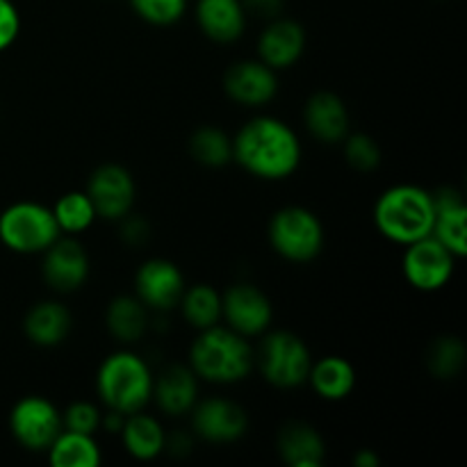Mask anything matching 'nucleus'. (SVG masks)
Here are the masks:
<instances>
[{
    "label": "nucleus",
    "instance_id": "obj_36",
    "mask_svg": "<svg viewBox=\"0 0 467 467\" xmlns=\"http://www.w3.org/2000/svg\"><path fill=\"white\" fill-rule=\"evenodd\" d=\"M246 16L263 18V21H272V18L283 16V7L285 0H242Z\"/></svg>",
    "mask_w": 467,
    "mask_h": 467
},
{
    "label": "nucleus",
    "instance_id": "obj_16",
    "mask_svg": "<svg viewBox=\"0 0 467 467\" xmlns=\"http://www.w3.org/2000/svg\"><path fill=\"white\" fill-rule=\"evenodd\" d=\"M306 50V30L295 18L278 16L258 36V59L274 71L295 67Z\"/></svg>",
    "mask_w": 467,
    "mask_h": 467
},
{
    "label": "nucleus",
    "instance_id": "obj_25",
    "mask_svg": "<svg viewBox=\"0 0 467 467\" xmlns=\"http://www.w3.org/2000/svg\"><path fill=\"white\" fill-rule=\"evenodd\" d=\"M105 327L121 345H135L149 331V308L132 295L114 296L105 310Z\"/></svg>",
    "mask_w": 467,
    "mask_h": 467
},
{
    "label": "nucleus",
    "instance_id": "obj_8",
    "mask_svg": "<svg viewBox=\"0 0 467 467\" xmlns=\"http://www.w3.org/2000/svg\"><path fill=\"white\" fill-rule=\"evenodd\" d=\"M9 431L23 450L46 451L64 431L62 413L46 397L27 395L9 410Z\"/></svg>",
    "mask_w": 467,
    "mask_h": 467
},
{
    "label": "nucleus",
    "instance_id": "obj_27",
    "mask_svg": "<svg viewBox=\"0 0 467 467\" xmlns=\"http://www.w3.org/2000/svg\"><path fill=\"white\" fill-rule=\"evenodd\" d=\"M178 308L185 322L196 331L217 327L222 324V292H217L208 283H196V285L185 287Z\"/></svg>",
    "mask_w": 467,
    "mask_h": 467
},
{
    "label": "nucleus",
    "instance_id": "obj_15",
    "mask_svg": "<svg viewBox=\"0 0 467 467\" xmlns=\"http://www.w3.org/2000/svg\"><path fill=\"white\" fill-rule=\"evenodd\" d=\"M223 91L244 108H263L278 94V76L260 59H240L223 73Z\"/></svg>",
    "mask_w": 467,
    "mask_h": 467
},
{
    "label": "nucleus",
    "instance_id": "obj_26",
    "mask_svg": "<svg viewBox=\"0 0 467 467\" xmlns=\"http://www.w3.org/2000/svg\"><path fill=\"white\" fill-rule=\"evenodd\" d=\"M48 463L53 467H99L103 461L94 436L64 429L48 447Z\"/></svg>",
    "mask_w": 467,
    "mask_h": 467
},
{
    "label": "nucleus",
    "instance_id": "obj_12",
    "mask_svg": "<svg viewBox=\"0 0 467 467\" xmlns=\"http://www.w3.org/2000/svg\"><path fill=\"white\" fill-rule=\"evenodd\" d=\"M222 319L240 336L258 337L272 327L274 306L258 285L235 283L222 292Z\"/></svg>",
    "mask_w": 467,
    "mask_h": 467
},
{
    "label": "nucleus",
    "instance_id": "obj_28",
    "mask_svg": "<svg viewBox=\"0 0 467 467\" xmlns=\"http://www.w3.org/2000/svg\"><path fill=\"white\" fill-rule=\"evenodd\" d=\"M190 153L203 167L222 169L233 162V137L222 128L203 126L190 137Z\"/></svg>",
    "mask_w": 467,
    "mask_h": 467
},
{
    "label": "nucleus",
    "instance_id": "obj_7",
    "mask_svg": "<svg viewBox=\"0 0 467 467\" xmlns=\"http://www.w3.org/2000/svg\"><path fill=\"white\" fill-rule=\"evenodd\" d=\"M272 249L290 263H310L324 249V223L304 205H285L269 219Z\"/></svg>",
    "mask_w": 467,
    "mask_h": 467
},
{
    "label": "nucleus",
    "instance_id": "obj_35",
    "mask_svg": "<svg viewBox=\"0 0 467 467\" xmlns=\"http://www.w3.org/2000/svg\"><path fill=\"white\" fill-rule=\"evenodd\" d=\"M119 222H121V240L126 242V244L140 246V244H144L146 240H149L150 226H149V222H146V219L132 217V214L128 213L126 217L119 219Z\"/></svg>",
    "mask_w": 467,
    "mask_h": 467
},
{
    "label": "nucleus",
    "instance_id": "obj_30",
    "mask_svg": "<svg viewBox=\"0 0 467 467\" xmlns=\"http://www.w3.org/2000/svg\"><path fill=\"white\" fill-rule=\"evenodd\" d=\"M427 368L436 379H454L465 368V345L456 336H441L431 342L427 354Z\"/></svg>",
    "mask_w": 467,
    "mask_h": 467
},
{
    "label": "nucleus",
    "instance_id": "obj_21",
    "mask_svg": "<svg viewBox=\"0 0 467 467\" xmlns=\"http://www.w3.org/2000/svg\"><path fill=\"white\" fill-rule=\"evenodd\" d=\"M196 23L210 41L233 44L244 35L246 12L242 0H196Z\"/></svg>",
    "mask_w": 467,
    "mask_h": 467
},
{
    "label": "nucleus",
    "instance_id": "obj_18",
    "mask_svg": "<svg viewBox=\"0 0 467 467\" xmlns=\"http://www.w3.org/2000/svg\"><path fill=\"white\" fill-rule=\"evenodd\" d=\"M304 123L322 144H342L349 135L351 117L340 96L333 91H315L304 105Z\"/></svg>",
    "mask_w": 467,
    "mask_h": 467
},
{
    "label": "nucleus",
    "instance_id": "obj_2",
    "mask_svg": "<svg viewBox=\"0 0 467 467\" xmlns=\"http://www.w3.org/2000/svg\"><path fill=\"white\" fill-rule=\"evenodd\" d=\"M190 368L201 381L217 383V386L244 381L254 368V349L249 337L222 324L203 328L190 347Z\"/></svg>",
    "mask_w": 467,
    "mask_h": 467
},
{
    "label": "nucleus",
    "instance_id": "obj_5",
    "mask_svg": "<svg viewBox=\"0 0 467 467\" xmlns=\"http://www.w3.org/2000/svg\"><path fill=\"white\" fill-rule=\"evenodd\" d=\"M254 360H258L265 381L281 390L304 386L313 365L308 345L292 331H265Z\"/></svg>",
    "mask_w": 467,
    "mask_h": 467
},
{
    "label": "nucleus",
    "instance_id": "obj_13",
    "mask_svg": "<svg viewBox=\"0 0 467 467\" xmlns=\"http://www.w3.org/2000/svg\"><path fill=\"white\" fill-rule=\"evenodd\" d=\"M185 287L181 267L167 258L146 260L135 274V296L155 313H169L178 308Z\"/></svg>",
    "mask_w": 467,
    "mask_h": 467
},
{
    "label": "nucleus",
    "instance_id": "obj_24",
    "mask_svg": "<svg viewBox=\"0 0 467 467\" xmlns=\"http://www.w3.org/2000/svg\"><path fill=\"white\" fill-rule=\"evenodd\" d=\"M119 436H121L123 447H126V451L132 459L153 461L164 451L167 433H164L158 418L144 413V410H137V413L126 415Z\"/></svg>",
    "mask_w": 467,
    "mask_h": 467
},
{
    "label": "nucleus",
    "instance_id": "obj_34",
    "mask_svg": "<svg viewBox=\"0 0 467 467\" xmlns=\"http://www.w3.org/2000/svg\"><path fill=\"white\" fill-rule=\"evenodd\" d=\"M21 32V14L12 0H0V53L7 50Z\"/></svg>",
    "mask_w": 467,
    "mask_h": 467
},
{
    "label": "nucleus",
    "instance_id": "obj_1",
    "mask_svg": "<svg viewBox=\"0 0 467 467\" xmlns=\"http://www.w3.org/2000/svg\"><path fill=\"white\" fill-rule=\"evenodd\" d=\"M301 140L276 117H254L233 137V162L260 181H285L299 169Z\"/></svg>",
    "mask_w": 467,
    "mask_h": 467
},
{
    "label": "nucleus",
    "instance_id": "obj_38",
    "mask_svg": "<svg viewBox=\"0 0 467 467\" xmlns=\"http://www.w3.org/2000/svg\"><path fill=\"white\" fill-rule=\"evenodd\" d=\"M354 465L356 467H379L381 465V459H379L372 450H360L358 454L354 456Z\"/></svg>",
    "mask_w": 467,
    "mask_h": 467
},
{
    "label": "nucleus",
    "instance_id": "obj_31",
    "mask_svg": "<svg viewBox=\"0 0 467 467\" xmlns=\"http://www.w3.org/2000/svg\"><path fill=\"white\" fill-rule=\"evenodd\" d=\"M342 146H345L347 164L356 171L368 173L381 164V146L368 132H349L342 140Z\"/></svg>",
    "mask_w": 467,
    "mask_h": 467
},
{
    "label": "nucleus",
    "instance_id": "obj_33",
    "mask_svg": "<svg viewBox=\"0 0 467 467\" xmlns=\"http://www.w3.org/2000/svg\"><path fill=\"white\" fill-rule=\"evenodd\" d=\"M100 420L103 413L91 401H73L62 413V424L67 431L85 433V436H96L100 431Z\"/></svg>",
    "mask_w": 467,
    "mask_h": 467
},
{
    "label": "nucleus",
    "instance_id": "obj_29",
    "mask_svg": "<svg viewBox=\"0 0 467 467\" xmlns=\"http://www.w3.org/2000/svg\"><path fill=\"white\" fill-rule=\"evenodd\" d=\"M55 222H57L59 231L67 233V235H80L87 228H91V223L96 222V210L94 203L89 201L87 192H67V194L59 196L53 205Z\"/></svg>",
    "mask_w": 467,
    "mask_h": 467
},
{
    "label": "nucleus",
    "instance_id": "obj_19",
    "mask_svg": "<svg viewBox=\"0 0 467 467\" xmlns=\"http://www.w3.org/2000/svg\"><path fill=\"white\" fill-rule=\"evenodd\" d=\"M164 415H185L199 401V377L192 372L190 365H169L153 379V397Z\"/></svg>",
    "mask_w": 467,
    "mask_h": 467
},
{
    "label": "nucleus",
    "instance_id": "obj_17",
    "mask_svg": "<svg viewBox=\"0 0 467 467\" xmlns=\"http://www.w3.org/2000/svg\"><path fill=\"white\" fill-rule=\"evenodd\" d=\"M436 219L431 235L445 244L456 258L467 255V205L463 194L456 187H441L431 192Z\"/></svg>",
    "mask_w": 467,
    "mask_h": 467
},
{
    "label": "nucleus",
    "instance_id": "obj_23",
    "mask_svg": "<svg viewBox=\"0 0 467 467\" xmlns=\"http://www.w3.org/2000/svg\"><path fill=\"white\" fill-rule=\"evenodd\" d=\"M358 374L356 368L342 356H324L310 365L308 381L315 395L327 401H342L354 392Z\"/></svg>",
    "mask_w": 467,
    "mask_h": 467
},
{
    "label": "nucleus",
    "instance_id": "obj_22",
    "mask_svg": "<svg viewBox=\"0 0 467 467\" xmlns=\"http://www.w3.org/2000/svg\"><path fill=\"white\" fill-rule=\"evenodd\" d=\"M73 327V315L59 301H39L32 306L23 317V333L27 340L36 347H50L62 345L68 337Z\"/></svg>",
    "mask_w": 467,
    "mask_h": 467
},
{
    "label": "nucleus",
    "instance_id": "obj_37",
    "mask_svg": "<svg viewBox=\"0 0 467 467\" xmlns=\"http://www.w3.org/2000/svg\"><path fill=\"white\" fill-rule=\"evenodd\" d=\"M192 450H194V441L187 431H176L173 436L164 438V451H169L171 456L182 459V456L192 454Z\"/></svg>",
    "mask_w": 467,
    "mask_h": 467
},
{
    "label": "nucleus",
    "instance_id": "obj_20",
    "mask_svg": "<svg viewBox=\"0 0 467 467\" xmlns=\"http://www.w3.org/2000/svg\"><path fill=\"white\" fill-rule=\"evenodd\" d=\"M276 450L283 463L290 467H319L327 456V442L313 424L292 420L278 431Z\"/></svg>",
    "mask_w": 467,
    "mask_h": 467
},
{
    "label": "nucleus",
    "instance_id": "obj_3",
    "mask_svg": "<svg viewBox=\"0 0 467 467\" xmlns=\"http://www.w3.org/2000/svg\"><path fill=\"white\" fill-rule=\"evenodd\" d=\"M436 208L431 192L401 182L383 192L374 203V226L395 244H410L431 235Z\"/></svg>",
    "mask_w": 467,
    "mask_h": 467
},
{
    "label": "nucleus",
    "instance_id": "obj_11",
    "mask_svg": "<svg viewBox=\"0 0 467 467\" xmlns=\"http://www.w3.org/2000/svg\"><path fill=\"white\" fill-rule=\"evenodd\" d=\"M87 196L94 203L96 217L119 222L132 213L137 199V185L132 173L121 164H100L87 181Z\"/></svg>",
    "mask_w": 467,
    "mask_h": 467
},
{
    "label": "nucleus",
    "instance_id": "obj_14",
    "mask_svg": "<svg viewBox=\"0 0 467 467\" xmlns=\"http://www.w3.org/2000/svg\"><path fill=\"white\" fill-rule=\"evenodd\" d=\"M41 255V276L55 292H76L89 278V254L73 235H59Z\"/></svg>",
    "mask_w": 467,
    "mask_h": 467
},
{
    "label": "nucleus",
    "instance_id": "obj_4",
    "mask_svg": "<svg viewBox=\"0 0 467 467\" xmlns=\"http://www.w3.org/2000/svg\"><path fill=\"white\" fill-rule=\"evenodd\" d=\"M153 372L140 354L119 349L103 358L96 372V395L108 410L121 415L144 410L153 397Z\"/></svg>",
    "mask_w": 467,
    "mask_h": 467
},
{
    "label": "nucleus",
    "instance_id": "obj_9",
    "mask_svg": "<svg viewBox=\"0 0 467 467\" xmlns=\"http://www.w3.org/2000/svg\"><path fill=\"white\" fill-rule=\"evenodd\" d=\"M456 255L433 235L406 244L401 258V272L406 283L420 292H438L451 281L456 267Z\"/></svg>",
    "mask_w": 467,
    "mask_h": 467
},
{
    "label": "nucleus",
    "instance_id": "obj_6",
    "mask_svg": "<svg viewBox=\"0 0 467 467\" xmlns=\"http://www.w3.org/2000/svg\"><path fill=\"white\" fill-rule=\"evenodd\" d=\"M62 235L53 208L36 201H18L0 213V242L21 255L44 254Z\"/></svg>",
    "mask_w": 467,
    "mask_h": 467
},
{
    "label": "nucleus",
    "instance_id": "obj_32",
    "mask_svg": "<svg viewBox=\"0 0 467 467\" xmlns=\"http://www.w3.org/2000/svg\"><path fill=\"white\" fill-rule=\"evenodd\" d=\"M128 3L141 21L158 27L173 26L187 12V0H128Z\"/></svg>",
    "mask_w": 467,
    "mask_h": 467
},
{
    "label": "nucleus",
    "instance_id": "obj_10",
    "mask_svg": "<svg viewBox=\"0 0 467 467\" xmlns=\"http://www.w3.org/2000/svg\"><path fill=\"white\" fill-rule=\"evenodd\" d=\"M190 413L194 436L213 445H231V442L242 441L249 431L246 410L226 397L199 400Z\"/></svg>",
    "mask_w": 467,
    "mask_h": 467
}]
</instances>
